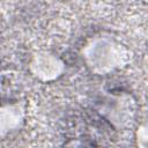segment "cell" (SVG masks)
Segmentation results:
<instances>
[{
	"label": "cell",
	"instance_id": "4",
	"mask_svg": "<svg viewBox=\"0 0 148 148\" xmlns=\"http://www.w3.org/2000/svg\"><path fill=\"white\" fill-rule=\"evenodd\" d=\"M136 140H138V145L141 146V147H146V143H147V130H146V126H140L138 128V132H136Z\"/></svg>",
	"mask_w": 148,
	"mask_h": 148
},
{
	"label": "cell",
	"instance_id": "5",
	"mask_svg": "<svg viewBox=\"0 0 148 148\" xmlns=\"http://www.w3.org/2000/svg\"><path fill=\"white\" fill-rule=\"evenodd\" d=\"M2 90V80H1V73H0V92Z\"/></svg>",
	"mask_w": 148,
	"mask_h": 148
},
{
	"label": "cell",
	"instance_id": "2",
	"mask_svg": "<svg viewBox=\"0 0 148 148\" xmlns=\"http://www.w3.org/2000/svg\"><path fill=\"white\" fill-rule=\"evenodd\" d=\"M29 69L37 80L51 82L62 75L65 72V62L53 52L38 51L32 54Z\"/></svg>",
	"mask_w": 148,
	"mask_h": 148
},
{
	"label": "cell",
	"instance_id": "1",
	"mask_svg": "<svg viewBox=\"0 0 148 148\" xmlns=\"http://www.w3.org/2000/svg\"><path fill=\"white\" fill-rule=\"evenodd\" d=\"M128 56L127 49L110 37H94L82 49L84 64L98 75H106L123 67Z\"/></svg>",
	"mask_w": 148,
	"mask_h": 148
},
{
	"label": "cell",
	"instance_id": "3",
	"mask_svg": "<svg viewBox=\"0 0 148 148\" xmlns=\"http://www.w3.org/2000/svg\"><path fill=\"white\" fill-rule=\"evenodd\" d=\"M25 117V110L21 103L0 105V136H5L18 130Z\"/></svg>",
	"mask_w": 148,
	"mask_h": 148
}]
</instances>
